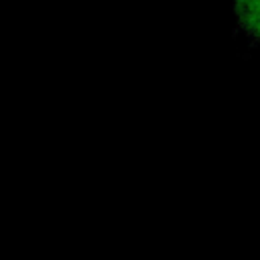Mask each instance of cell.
Segmentation results:
<instances>
[{
    "label": "cell",
    "mask_w": 260,
    "mask_h": 260,
    "mask_svg": "<svg viewBox=\"0 0 260 260\" xmlns=\"http://www.w3.org/2000/svg\"><path fill=\"white\" fill-rule=\"evenodd\" d=\"M240 30L252 45H260V0H234Z\"/></svg>",
    "instance_id": "obj_1"
}]
</instances>
